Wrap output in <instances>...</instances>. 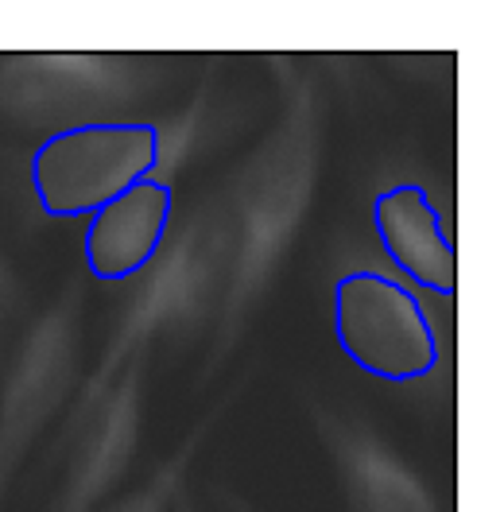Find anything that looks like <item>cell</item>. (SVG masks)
Here are the masks:
<instances>
[{"instance_id": "cell-4", "label": "cell", "mask_w": 504, "mask_h": 512, "mask_svg": "<svg viewBox=\"0 0 504 512\" xmlns=\"http://www.w3.org/2000/svg\"><path fill=\"white\" fill-rule=\"evenodd\" d=\"M373 229L384 256L408 276L411 284L454 295V245L442 225V214L415 183H396L373 198Z\"/></svg>"}, {"instance_id": "cell-3", "label": "cell", "mask_w": 504, "mask_h": 512, "mask_svg": "<svg viewBox=\"0 0 504 512\" xmlns=\"http://www.w3.org/2000/svg\"><path fill=\"white\" fill-rule=\"evenodd\" d=\"M175 194L159 179H140L136 187L105 202L90 214L86 229V264L101 284H121L136 276L163 249L171 225Z\"/></svg>"}, {"instance_id": "cell-2", "label": "cell", "mask_w": 504, "mask_h": 512, "mask_svg": "<svg viewBox=\"0 0 504 512\" xmlns=\"http://www.w3.org/2000/svg\"><path fill=\"white\" fill-rule=\"evenodd\" d=\"M334 330L349 361L377 381H419L439 369V334L415 291L380 272H349L334 291Z\"/></svg>"}, {"instance_id": "cell-1", "label": "cell", "mask_w": 504, "mask_h": 512, "mask_svg": "<svg viewBox=\"0 0 504 512\" xmlns=\"http://www.w3.org/2000/svg\"><path fill=\"white\" fill-rule=\"evenodd\" d=\"M163 156L148 121H90L51 132L32 156V187L47 218H86L152 179Z\"/></svg>"}]
</instances>
